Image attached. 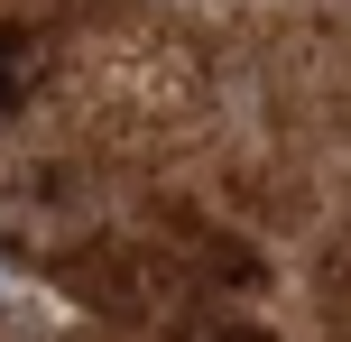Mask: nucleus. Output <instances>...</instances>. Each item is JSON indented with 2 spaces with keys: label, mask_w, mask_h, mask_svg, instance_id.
<instances>
[{
  "label": "nucleus",
  "mask_w": 351,
  "mask_h": 342,
  "mask_svg": "<svg viewBox=\"0 0 351 342\" xmlns=\"http://www.w3.org/2000/svg\"><path fill=\"white\" fill-rule=\"evenodd\" d=\"M28 84H37V37L10 19V28H0V111H19V93H28Z\"/></svg>",
  "instance_id": "nucleus-1"
},
{
  "label": "nucleus",
  "mask_w": 351,
  "mask_h": 342,
  "mask_svg": "<svg viewBox=\"0 0 351 342\" xmlns=\"http://www.w3.org/2000/svg\"><path fill=\"white\" fill-rule=\"evenodd\" d=\"M222 342H268V333H222Z\"/></svg>",
  "instance_id": "nucleus-2"
}]
</instances>
